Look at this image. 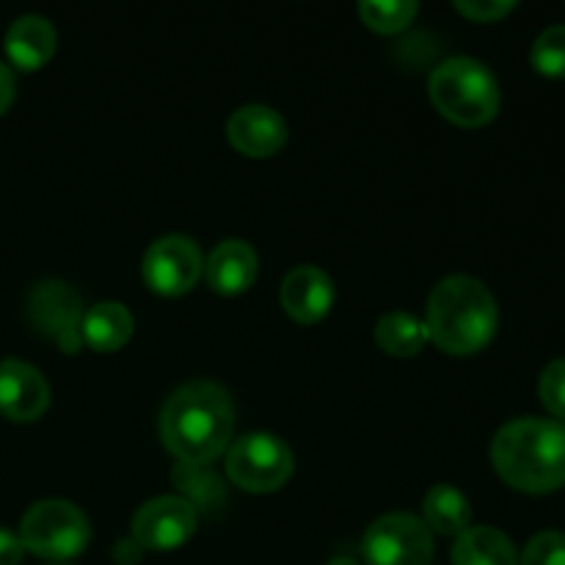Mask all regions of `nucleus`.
Listing matches in <instances>:
<instances>
[{"label":"nucleus","instance_id":"nucleus-23","mask_svg":"<svg viewBox=\"0 0 565 565\" xmlns=\"http://www.w3.org/2000/svg\"><path fill=\"white\" fill-rule=\"evenodd\" d=\"M519 565H565V535L557 530L535 535Z\"/></svg>","mask_w":565,"mask_h":565},{"label":"nucleus","instance_id":"nucleus-3","mask_svg":"<svg viewBox=\"0 0 565 565\" xmlns=\"http://www.w3.org/2000/svg\"><path fill=\"white\" fill-rule=\"evenodd\" d=\"M497 320V301L483 281L472 276H450L430 292L425 329L428 340H434L445 353L469 356L489 345Z\"/></svg>","mask_w":565,"mask_h":565},{"label":"nucleus","instance_id":"nucleus-6","mask_svg":"<svg viewBox=\"0 0 565 565\" xmlns=\"http://www.w3.org/2000/svg\"><path fill=\"white\" fill-rule=\"evenodd\" d=\"M226 472L237 489L248 494H270L290 480L292 452L270 434L241 436L226 452Z\"/></svg>","mask_w":565,"mask_h":565},{"label":"nucleus","instance_id":"nucleus-21","mask_svg":"<svg viewBox=\"0 0 565 565\" xmlns=\"http://www.w3.org/2000/svg\"><path fill=\"white\" fill-rule=\"evenodd\" d=\"M359 14H362L364 25L373 28V31L397 33L417 17V3H401V0L375 3V0H367V3L359 6Z\"/></svg>","mask_w":565,"mask_h":565},{"label":"nucleus","instance_id":"nucleus-1","mask_svg":"<svg viewBox=\"0 0 565 565\" xmlns=\"http://www.w3.org/2000/svg\"><path fill=\"white\" fill-rule=\"evenodd\" d=\"M235 430L230 395L210 381H191L166 401L160 412V439L180 463L207 467L224 456Z\"/></svg>","mask_w":565,"mask_h":565},{"label":"nucleus","instance_id":"nucleus-27","mask_svg":"<svg viewBox=\"0 0 565 565\" xmlns=\"http://www.w3.org/2000/svg\"><path fill=\"white\" fill-rule=\"evenodd\" d=\"M14 75H11V70L6 64H0V116L9 110V105L14 103Z\"/></svg>","mask_w":565,"mask_h":565},{"label":"nucleus","instance_id":"nucleus-17","mask_svg":"<svg viewBox=\"0 0 565 565\" xmlns=\"http://www.w3.org/2000/svg\"><path fill=\"white\" fill-rule=\"evenodd\" d=\"M452 565H519L516 546L494 527H469L452 544Z\"/></svg>","mask_w":565,"mask_h":565},{"label":"nucleus","instance_id":"nucleus-28","mask_svg":"<svg viewBox=\"0 0 565 565\" xmlns=\"http://www.w3.org/2000/svg\"><path fill=\"white\" fill-rule=\"evenodd\" d=\"M329 565H356L351 561V557H337V561H331Z\"/></svg>","mask_w":565,"mask_h":565},{"label":"nucleus","instance_id":"nucleus-18","mask_svg":"<svg viewBox=\"0 0 565 565\" xmlns=\"http://www.w3.org/2000/svg\"><path fill=\"white\" fill-rule=\"evenodd\" d=\"M425 527L430 533H441V535H461L469 530V522H472V508H469V500L452 486L441 483L434 486L425 497Z\"/></svg>","mask_w":565,"mask_h":565},{"label":"nucleus","instance_id":"nucleus-25","mask_svg":"<svg viewBox=\"0 0 565 565\" xmlns=\"http://www.w3.org/2000/svg\"><path fill=\"white\" fill-rule=\"evenodd\" d=\"M516 9V3H500V0H461L456 11L469 17L472 22H497Z\"/></svg>","mask_w":565,"mask_h":565},{"label":"nucleus","instance_id":"nucleus-16","mask_svg":"<svg viewBox=\"0 0 565 565\" xmlns=\"http://www.w3.org/2000/svg\"><path fill=\"white\" fill-rule=\"evenodd\" d=\"M132 334V315L116 301L97 303L81 320V340L94 351H119Z\"/></svg>","mask_w":565,"mask_h":565},{"label":"nucleus","instance_id":"nucleus-24","mask_svg":"<svg viewBox=\"0 0 565 565\" xmlns=\"http://www.w3.org/2000/svg\"><path fill=\"white\" fill-rule=\"evenodd\" d=\"M539 392L544 406L550 408L557 419H563L565 423V359H561V362H552L550 367L541 373Z\"/></svg>","mask_w":565,"mask_h":565},{"label":"nucleus","instance_id":"nucleus-8","mask_svg":"<svg viewBox=\"0 0 565 565\" xmlns=\"http://www.w3.org/2000/svg\"><path fill=\"white\" fill-rule=\"evenodd\" d=\"M202 252L185 235H166L143 254V281L158 296H185L202 274Z\"/></svg>","mask_w":565,"mask_h":565},{"label":"nucleus","instance_id":"nucleus-10","mask_svg":"<svg viewBox=\"0 0 565 565\" xmlns=\"http://www.w3.org/2000/svg\"><path fill=\"white\" fill-rule=\"evenodd\" d=\"M31 320L36 329L53 337L66 353H75L81 345V303L75 292L58 281H44L31 292Z\"/></svg>","mask_w":565,"mask_h":565},{"label":"nucleus","instance_id":"nucleus-14","mask_svg":"<svg viewBox=\"0 0 565 565\" xmlns=\"http://www.w3.org/2000/svg\"><path fill=\"white\" fill-rule=\"evenodd\" d=\"M257 254L243 241H224L207 257V281L221 296H241L257 279Z\"/></svg>","mask_w":565,"mask_h":565},{"label":"nucleus","instance_id":"nucleus-2","mask_svg":"<svg viewBox=\"0 0 565 565\" xmlns=\"http://www.w3.org/2000/svg\"><path fill=\"white\" fill-rule=\"evenodd\" d=\"M491 461L508 486L546 494L565 483V425L524 417L508 423L491 445Z\"/></svg>","mask_w":565,"mask_h":565},{"label":"nucleus","instance_id":"nucleus-4","mask_svg":"<svg viewBox=\"0 0 565 565\" xmlns=\"http://www.w3.org/2000/svg\"><path fill=\"white\" fill-rule=\"evenodd\" d=\"M430 103L441 116L461 127H480L500 110L497 77L475 58H447L430 72Z\"/></svg>","mask_w":565,"mask_h":565},{"label":"nucleus","instance_id":"nucleus-19","mask_svg":"<svg viewBox=\"0 0 565 565\" xmlns=\"http://www.w3.org/2000/svg\"><path fill=\"white\" fill-rule=\"evenodd\" d=\"M375 342L390 356H417L428 342V329H425V320L414 318V315L390 312L375 326Z\"/></svg>","mask_w":565,"mask_h":565},{"label":"nucleus","instance_id":"nucleus-15","mask_svg":"<svg viewBox=\"0 0 565 565\" xmlns=\"http://www.w3.org/2000/svg\"><path fill=\"white\" fill-rule=\"evenodd\" d=\"M6 53L17 70H42L55 53V28L39 14L20 17L6 31Z\"/></svg>","mask_w":565,"mask_h":565},{"label":"nucleus","instance_id":"nucleus-20","mask_svg":"<svg viewBox=\"0 0 565 565\" xmlns=\"http://www.w3.org/2000/svg\"><path fill=\"white\" fill-rule=\"evenodd\" d=\"M171 478L180 486L182 494H188V502L193 508H218L224 502V486H221V480L215 475L207 472V467L180 463Z\"/></svg>","mask_w":565,"mask_h":565},{"label":"nucleus","instance_id":"nucleus-12","mask_svg":"<svg viewBox=\"0 0 565 565\" xmlns=\"http://www.w3.org/2000/svg\"><path fill=\"white\" fill-rule=\"evenodd\" d=\"M232 147L246 158H270L287 141V125L268 105H243L226 125Z\"/></svg>","mask_w":565,"mask_h":565},{"label":"nucleus","instance_id":"nucleus-9","mask_svg":"<svg viewBox=\"0 0 565 565\" xmlns=\"http://www.w3.org/2000/svg\"><path fill=\"white\" fill-rule=\"evenodd\" d=\"M196 533V508L185 497H158L132 516V539L141 550H180Z\"/></svg>","mask_w":565,"mask_h":565},{"label":"nucleus","instance_id":"nucleus-26","mask_svg":"<svg viewBox=\"0 0 565 565\" xmlns=\"http://www.w3.org/2000/svg\"><path fill=\"white\" fill-rule=\"evenodd\" d=\"M22 555H25V546H22L20 535L0 527V565H20Z\"/></svg>","mask_w":565,"mask_h":565},{"label":"nucleus","instance_id":"nucleus-5","mask_svg":"<svg viewBox=\"0 0 565 565\" xmlns=\"http://www.w3.org/2000/svg\"><path fill=\"white\" fill-rule=\"evenodd\" d=\"M92 539V527L81 508L66 500H44L28 508L20 524L25 552L44 561L64 563L81 555Z\"/></svg>","mask_w":565,"mask_h":565},{"label":"nucleus","instance_id":"nucleus-11","mask_svg":"<svg viewBox=\"0 0 565 565\" xmlns=\"http://www.w3.org/2000/svg\"><path fill=\"white\" fill-rule=\"evenodd\" d=\"M50 406L44 375L20 359L0 362V414L11 423H33Z\"/></svg>","mask_w":565,"mask_h":565},{"label":"nucleus","instance_id":"nucleus-22","mask_svg":"<svg viewBox=\"0 0 565 565\" xmlns=\"http://www.w3.org/2000/svg\"><path fill=\"white\" fill-rule=\"evenodd\" d=\"M533 66L546 77H565V25L546 28L533 44Z\"/></svg>","mask_w":565,"mask_h":565},{"label":"nucleus","instance_id":"nucleus-7","mask_svg":"<svg viewBox=\"0 0 565 565\" xmlns=\"http://www.w3.org/2000/svg\"><path fill=\"white\" fill-rule=\"evenodd\" d=\"M362 555L367 565H430L434 533L412 513H390L367 527Z\"/></svg>","mask_w":565,"mask_h":565},{"label":"nucleus","instance_id":"nucleus-13","mask_svg":"<svg viewBox=\"0 0 565 565\" xmlns=\"http://www.w3.org/2000/svg\"><path fill=\"white\" fill-rule=\"evenodd\" d=\"M281 309L298 323H318L331 312L334 303V285L329 276L315 265L292 268L281 281Z\"/></svg>","mask_w":565,"mask_h":565}]
</instances>
